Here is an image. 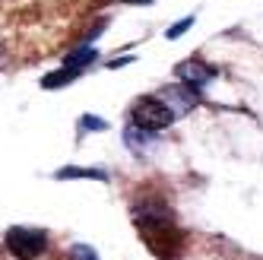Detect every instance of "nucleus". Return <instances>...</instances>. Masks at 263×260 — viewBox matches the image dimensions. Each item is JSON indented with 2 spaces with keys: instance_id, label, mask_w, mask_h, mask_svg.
<instances>
[{
  "instance_id": "1",
  "label": "nucleus",
  "mask_w": 263,
  "mask_h": 260,
  "mask_svg": "<svg viewBox=\"0 0 263 260\" xmlns=\"http://www.w3.org/2000/svg\"><path fill=\"white\" fill-rule=\"evenodd\" d=\"M4 248L13 260H39V257H48L54 254V245H51V238L48 232L42 229H26V226H16L4 235Z\"/></svg>"
},
{
  "instance_id": "2",
  "label": "nucleus",
  "mask_w": 263,
  "mask_h": 260,
  "mask_svg": "<svg viewBox=\"0 0 263 260\" xmlns=\"http://www.w3.org/2000/svg\"><path fill=\"white\" fill-rule=\"evenodd\" d=\"M130 121H134V127H140V130L159 134V130L172 127L178 121V115L172 111V105L156 92V96H140L134 105H130Z\"/></svg>"
},
{
  "instance_id": "3",
  "label": "nucleus",
  "mask_w": 263,
  "mask_h": 260,
  "mask_svg": "<svg viewBox=\"0 0 263 260\" xmlns=\"http://www.w3.org/2000/svg\"><path fill=\"white\" fill-rule=\"evenodd\" d=\"M159 96L172 105L175 115H187V111H194L200 105V89L194 86H187V83H175V86H165Z\"/></svg>"
},
{
  "instance_id": "4",
  "label": "nucleus",
  "mask_w": 263,
  "mask_h": 260,
  "mask_svg": "<svg viewBox=\"0 0 263 260\" xmlns=\"http://www.w3.org/2000/svg\"><path fill=\"white\" fill-rule=\"evenodd\" d=\"M175 77H178V83H187V86H194V89H203L206 83L216 77V67L203 64L200 58H191V61H181L175 67Z\"/></svg>"
},
{
  "instance_id": "5",
  "label": "nucleus",
  "mask_w": 263,
  "mask_h": 260,
  "mask_svg": "<svg viewBox=\"0 0 263 260\" xmlns=\"http://www.w3.org/2000/svg\"><path fill=\"white\" fill-rule=\"evenodd\" d=\"M96 58H99V51L92 48V45H80L77 51H70L67 58H64V67H73V70H80V73H83V70H86L92 61H96Z\"/></svg>"
},
{
  "instance_id": "6",
  "label": "nucleus",
  "mask_w": 263,
  "mask_h": 260,
  "mask_svg": "<svg viewBox=\"0 0 263 260\" xmlns=\"http://www.w3.org/2000/svg\"><path fill=\"white\" fill-rule=\"evenodd\" d=\"M77 77H80V70H73V67H61V70L48 73V77L42 80V86H45V89H58V86H67V83H73Z\"/></svg>"
},
{
  "instance_id": "7",
  "label": "nucleus",
  "mask_w": 263,
  "mask_h": 260,
  "mask_svg": "<svg viewBox=\"0 0 263 260\" xmlns=\"http://www.w3.org/2000/svg\"><path fill=\"white\" fill-rule=\"evenodd\" d=\"M58 178H96V181H108V175L102 169H77V165H70V169H61Z\"/></svg>"
},
{
  "instance_id": "8",
  "label": "nucleus",
  "mask_w": 263,
  "mask_h": 260,
  "mask_svg": "<svg viewBox=\"0 0 263 260\" xmlns=\"http://www.w3.org/2000/svg\"><path fill=\"white\" fill-rule=\"evenodd\" d=\"M67 260H99V257H96V251H92L89 245H73L67 251Z\"/></svg>"
},
{
  "instance_id": "9",
  "label": "nucleus",
  "mask_w": 263,
  "mask_h": 260,
  "mask_svg": "<svg viewBox=\"0 0 263 260\" xmlns=\"http://www.w3.org/2000/svg\"><path fill=\"white\" fill-rule=\"evenodd\" d=\"M191 26H194V16H184V20H178V23H175L172 29H168L165 35H168V39H172V42H175V39H181V35H184L187 29H191Z\"/></svg>"
},
{
  "instance_id": "10",
  "label": "nucleus",
  "mask_w": 263,
  "mask_h": 260,
  "mask_svg": "<svg viewBox=\"0 0 263 260\" xmlns=\"http://www.w3.org/2000/svg\"><path fill=\"white\" fill-rule=\"evenodd\" d=\"M80 127H83V130H105L108 124H105L102 118H96V115H83V121H80Z\"/></svg>"
},
{
  "instance_id": "11",
  "label": "nucleus",
  "mask_w": 263,
  "mask_h": 260,
  "mask_svg": "<svg viewBox=\"0 0 263 260\" xmlns=\"http://www.w3.org/2000/svg\"><path fill=\"white\" fill-rule=\"evenodd\" d=\"M0 260H13V257H10L4 248H0ZM39 260H58V257H51V254H48V257H39Z\"/></svg>"
},
{
  "instance_id": "12",
  "label": "nucleus",
  "mask_w": 263,
  "mask_h": 260,
  "mask_svg": "<svg viewBox=\"0 0 263 260\" xmlns=\"http://www.w3.org/2000/svg\"><path fill=\"white\" fill-rule=\"evenodd\" d=\"M127 4H153V0H127Z\"/></svg>"
}]
</instances>
